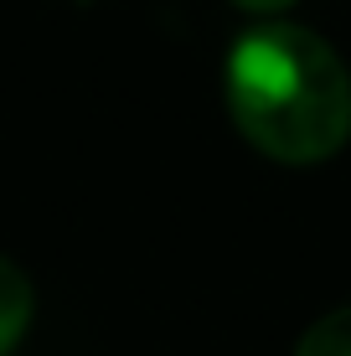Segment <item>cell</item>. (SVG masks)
Instances as JSON below:
<instances>
[{
  "label": "cell",
  "mask_w": 351,
  "mask_h": 356,
  "mask_svg": "<svg viewBox=\"0 0 351 356\" xmlns=\"http://www.w3.org/2000/svg\"><path fill=\"white\" fill-rule=\"evenodd\" d=\"M227 108L269 161L316 165L351 134V78L316 31L259 26L227 52Z\"/></svg>",
  "instance_id": "1"
},
{
  "label": "cell",
  "mask_w": 351,
  "mask_h": 356,
  "mask_svg": "<svg viewBox=\"0 0 351 356\" xmlns=\"http://www.w3.org/2000/svg\"><path fill=\"white\" fill-rule=\"evenodd\" d=\"M31 310H36L31 279L10 259H0V356L16 351V341L26 336V325H31Z\"/></svg>",
  "instance_id": "2"
},
{
  "label": "cell",
  "mask_w": 351,
  "mask_h": 356,
  "mask_svg": "<svg viewBox=\"0 0 351 356\" xmlns=\"http://www.w3.org/2000/svg\"><path fill=\"white\" fill-rule=\"evenodd\" d=\"M295 356H351V305H346V310L320 315V321L300 336Z\"/></svg>",
  "instance_id": "3"
},
{
  "label": "cell",
  "mask_w": 351,
  "mask_h": 356,
  "mask_svg": "<svg viewBox=\"0 0 351 356\" xmlns=\"http://www.w3.org/2000/svg\"><path fill=\"white\" fill-rule=\"evenodd\" d=\"M233 6H243V10H253V16H274V10L295 6V0H233Z\"/></svg>",
  "instance_id": "4"
}]
</instances>
